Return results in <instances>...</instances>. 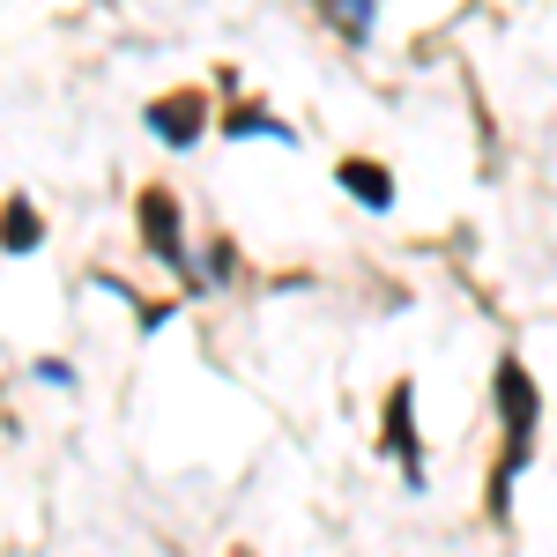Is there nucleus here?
I'll return each mask as SVG.
<instances>
[{
  "label": "nucleus",
  "mask_w": 557,
  "mask_h": 557,
  "mask_svg": "<svg viewBox=\"0 0 557 557\" xmlns=\"http://www.w3.org/2000/svg\"><path fill=\"white\" fill-rule=\"evenodd\" d=\"M491 409H498V431H506V454L491 469V520H506L513 513V483L535 461V431H543V386L528 372V357H513V349L491 372Z\"/></svg>",
  "instance_id": "nucleus-1"
},
{
  "label": "nucleus",
  "mask_w": 557,
  "mask_h": 557,
  "mask_svg": "<svg viewBox=\"0 0 557 557\" xmlns=\"http://www.w3.org/2000/svg\"><path fill=\"white\" fill-rule=\"evenodd\" d=\"M134 231H141V253L157 260L164 275L194 283V246H186V209H178L172 186H141L134 194Z\"/></svg>",
  "instance_id": "nucleus-2"
},
{
  "label": "nucleus",
  "mask_w": 557,
  "mask_h": 557,
  "mask_svg": "<svg viewBox=\"0 0 557 557\" xmlns=\"http://www.w3.org/2000/svg\"><path fill=\"white\" fill-rule=\"evenodd\" d=\"M141 127L157 134L164 149H201V134L215 127V97L201 83L186 89H164V97H149V112H141Z\"/></svg>",
  "instance_id": "nucleus-3"
},
{
  "label": "nucleus",
  "mask_w": 557,
  "mask_h": 557,
  "mask_svg": "<svg viewBox=\"0 0 557 557\" xmlns=\"http://www.w3.org/2000/svg\"><path fill=\"white\" fill-rule=\"evenodd\" d=\"M380 446L394 454V461H401V483H409V491H424V483H431V475H424V438H417V386H409V380L386 386Z\"/></svg>",
  "instance_id": "nucleus-4"
},
{
  "label": "nucleus",
  "mask_w": 557,
  "mask_h": 557,
  "mask_svg": "<svg viewBox=\"0 0 557 557\" xmlns=\"http://www.w3.org/2000/svg\"><path fill=\"white\" fill-rule=\"evenodd\" d=\"M335 186H343L364 215H394V172L372 164V157H335Z\"/></svg>",
  "instance_id": "nucleus-5"
},
{
  "label": "nucleus",
  "mask_w": 557,
  "mask_h": 557,
  "mask_svg": "<svg viewBox=\"0 0 557 557\" xmlns=\"http://www.w3.org/2000/svg\"><path fill=\"white\" fill-rule=\"evenodd\" d=\"M45 246V209L15 186L8 201H0V253H15V260H30Z\"/></svg>",
  "instance_id": "nucleus-6"
},
{
  "label": "nucleus",
  "mask_w": 557,
  "mask_h": 557,
  "mask_svg": "<svg viewBox=\"0 0 557 557\" xmlns=\"http://www.w3.org/2000/svg\"><path fill=\"white\" fill-rule=\"evenodd\" d=\"M215 134H223V141H283V149H298V127L275 120L268 104H231V112H215Z\"/></svg>",
  "instance_id": "nucleus-7"
},
{
  "label": "nucleus",
  "mask_w": 557,
  "mask_h": 557,
  "mask_svg": "<svg viewBox=\"0 0 557 557\" xmlns=\"http://www.w3.org/2000/svg\"><path fill=\"white\" fill-rule=\"evenodd\" d=\"M380 8L386 0H320V15L343 30L349 45H372V23H380Z\"/></svg>",
  "instance_id": "nucleus-8"
},
{
  "label": "nucleus",
  "mask_w": 557,
  "mask_h": 557,
  "mask_svg": "<svg viewBox=\"0 0 557 557\" xmlns=\"http://www.w3.org/2000/svg\"><path fill=\"white\" fill-rule=\"evenodd\" d=\"M104 290H112V298H127V305H134V327H141V335H157V327H172V312H178L172 298H141V290H127L120 275H104Z\"/></svg>",
  "instance_id": "nucleus-9"
},
{
  "label": "nucleus",
  "mask_w": 557,
  "mask_h": 557,
  "mask_svg": "<svg viewBox=\"0 0 557 557\" xmlns=\"http://www.w3.org/2000/svg\"><path fill=\"white\" fill-rule=\"evenodd\" d=\"M231 275H238V246H231V238L215 231L209 253H201V268H194V283H231Z\"/></svg>",
  "instance_id": "nucleus-10"
},
{
  "label": "nucleus",
  "mask_w": 557,
  "mask_h": 557,
  "mask_svg": "<svg viewBox=\"0 0 557 557\" xmlns=\"http://www.w3.org/2000/svg\"><path fill=\"white\" fill-rule=\"evenodd\" d=\"M38 380H45V386H75V364H60V357H38Z\"/></svg>",
  "instance_id": "nucleus-11"
},
{
  "label": "nucleus",
  "mask_w": 557,
  "mask_h": 557,
  "mask_svg": "<svg viewBox=\"0 0 557 557\" xmlns=\"http://www.w3.org/2000/svg\"><path fill=\"white\" fill-rule=\"evenodd\" d=\"M231 557H253V550H231Z\"/></svg>",
  "instance_id": "nucleus-12"
}]
</instances>
